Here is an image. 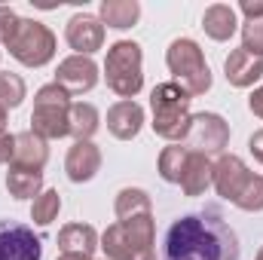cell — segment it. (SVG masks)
<instances>
[{
    "instance_id": "ffe728a7",
    "label": "cell",
    "mask_w": 263,
    "mask_h": 260,
    "mask_svg": "<svg viewBox=\"0 0 263 260\" xmlns=\"http://www.w3.org/2000/svg\"><path fill=\"white\" fill-rule=\"evenodd\" d=\"M211 175H214V162L202 153H190L187 159V169H184V178H181V190L184 196H202L211 187Z\"/></svg>"
},
{
    "instance_id": "2e32d148",
    "label": "cell",
    "mask_w": 263,
    "mask_h": 260,
    "mask_svg": "<svg viewBox=\"0 0 263 260\" xmlns=\"http://www.w3.org/2000/svg\"><path fill=\"white\" fill-rule=\"evenodd\" d=\"M49 162V141L40 138L37 132L25 129L15 135V153H12V165H25V169H37L43 172Z\"/></svg>"
},
{
    "instance_id": "30bf717a",
    "label": "cell",
    "mask_w": 263,
    "mask_h": 260,
    "mask_svg": "<svg viewBox=\"0 0 263 260\" xmlns=\"http://www.w3.org/2000/svg\"><path fill=\"white\" fill-rule=\"evenodd\" d=\"M0 260H43V242L34 227L18 220H0Z\"/></svg>"
},
{
    "instance_id": "8fae6325",
    "label": "cell",
    "mask_w": 263,
    "mask_h": 260,
    "mask_svg": "<svg viewBox=\"0 0 263 260\" xmlns=\"http://www.w3.org/2000/svg\"><path fill=\"white\" fill-rule=\"evenodd\" d=\"M65 40H67V46L73 49V55L92 59L104 46V25L92 12H73L65 25Z\"/></svg>"
},
{
    "instance_id": "603a6c76",
    "label": "cell",
    "mask_w": 263,
    "mask_h": 260,
    "mask_svg": "<svg viewBox=\"0 0 263 260\" xmlns=\"http://www.w3.org/2000/svg\"><path fill=\"white\" fill-rule=\"evenodd\" d=\"M187 159H190V150L184 144H168L162 147L159 159H156V172L165 184H181L184 178V169H187Z\"/></svg>"
},
{
    "instance_id": "4316f807",
    "label": "cell",
    "mask_w": 263,
    "mask_h": 260,
    "mask_svg": "<svg viewBox=\"0 0 263 260\" xmlns=\"http://www.w3.org/2000/svg\"><path fill=\"white\" fill-rule=\"evenodd\" d=\"M242 49L263 59V18H254V22L242 25Z\"/></svg>"
},
{
    "instance_id": "8992f818",
    "label": "cell",
    "mask_w": 263,
    "mask_h": 260,
    "mask_svg": "<svg viewBox=\"0 0 263 260\" xmlns=\"http://www.w3.org/2000/svg\"><path fill=\"white\" fill-rule=\"evenodd\" d=\"M104 80L107 89L120 95V101H135L144 89V52L135 40H117L104 59Z\"/></svg>"
},
{
    "instance_id": "e575fe53",
    "label": "cell",
    "mask_w": 263,
    "mask_h": 260,
    "mask_svg": "<svg viewBox=\"0 0 263 260\" xmlns=\"http://www.w3.org/2000/svg\"><path fill=\"white\" fill-rule=\"evenodd\" d=\"M254 260H263V245H260V251H257V254H254Z\"/></svg>"
},
{
    "instance_id": "3957f363",
    "label": "cell",
    "mask_w": 263,
    "mask_h": 260,
    "mask_svg": "<svg viewBox=\"0 0 263 260\" xmlns=\"http://www.w3.org/2000/svg\"><path fill=\"white\" fill-rule=\"evenodd\" d=\"M98 248L104 260H156V227L153 214H141L132 220H117L101 233Z\"/></svg>"
},
{
    "instance_id": "4fadbf2b",
    "label": "cell",
    "mask_w": 263,
    "mask_h": 260,
    "mask_svg": "<svg viewBox=\"0 0 263 260\" xmlns=\"http://www.w3.org/2000/svg\"><path fill=\"white\" fill-rule=\"evenodd\" d=\"M101 172V150L92 141H73L65 156V175L73 184H86Z\"/></svg>"
},
{
    "instance_id": "277c9868",
    "label": "cell",
    "mask_w": 263,
    "mask_h": 260,
    "mask_svg": "<svg viewBox=\"0 0 263 260\" xmlns=\"http://www.w3.org/2000/svg\"><path fill=\"white\" fill-rule=\"evenodd\" d=\"M190 101L193 98L181 86H175L172 80L153 86V92H150V110H153V123L150 126H153V132L159 138L172 141V144H181L187 138L190 120H193Z\"/></svg>"
},
{
    "instance_id": "d6986e66",
    "label": "cell",
    "mask_w": 263,
    "mask_h": 260,
    "mask_svg": "<svg viewBox=\"0 0 263 260\" xmlns=\"http://www.w3.org/2000/svg\"><path fill=\"white\" fill-rule=\"evenodd\" d=\"M98 18H101L104 28L129 31V28L138 25V18H141V3L138 0H101Z\"/></svg>"
},
{
    "instance_id": "d4e9b609",
    "label": "cell",
    "mask_w": 263,
    "mask_h": 260,
    "mask_svg": "<svg viewBox=\"0 0 263 260\" xmlns=\"http://www.w3.org/2000/svg\"><path fill=\"white\" fill-rule=\"evenodd\" d=\"M25 98H28L25 80L18 73H12V70H0V107L3 110H15Z\"/></svg>"
},
{
    "instance_id": "44dd1931",
    "label": "cell",
    "mask_w": 263,
    "mask_h": 260,
    "mask_svg": "<svg viewBox=\"0 0 263 260\" xmlns=\"http://www.w3.org/2000/svg\"><path fill=\"white\" fill-rule=\"evenodd\" d=\"M6 190L12 199H37L43 193V172L37 169H25V165H12L6 172Z\"/></svg>"
},
{
    "instance_id": "484cf974",
    "label": "cell",
    "mask_w": 263,
    "mask_h": 260,
    "mask_svg": "<svg viewBox=\"0 0 263 260\" xmlns=\"http://www.w3.org/2000/svg\"><path fill=\"white\" fill-rule=\"evenodd\" d=\"M59 211H62V193L59 190H43L31 202V220L37 227H49L59 217Z\"/></svg>"
},
{
    "instance_id": "7402d4cb",
    "label": "cell",
    "mask_w": 263,
    "mask_h": 260,
    "mask_svg": "<svg viewBox=\"0 0 263 260\" xmlns=\"http://www.w3.org/2000/svg\"><path fill=\"white\" fill-rule=\"evenodd\" d=\"M67 120H70V135H73V141H92V135L101 129V114H98V107L89 104V101H73Z\"/></svg>"
},
{
    "instance_id": "f546056e",
    "label": "cell",
    "mask_w": 263,
    "mask_h": 260,
    "mask_svg": "<svg viewBox=\"0 0 263 260\" xmlns=\"http://www.w3.org/2000/svg\"><path fill=\"white\" fill-rule=\"evenodd\" d=\"M239 12L245 15V22L263 18V0H242V3H239Z\"/></svg>"
},
{
    "instance_id": "9a60e30c",
    "label": "cell",
    "mask_w": 263,
    "mask_h": 260,
    "mask_svg": "<svg viewBox=\"0 0 263 260\" xmlns=\"http://www.w3.org/2000/svg\"><path fill=\"white\" fill-rule=\"evenodd\" d=\"M223 77H227L230 86L248 89V86H254V83L263 77V59L245 52V49L239 46V49H233V52L223 59Z\"/></svg>"
},
{
    "instance_id": "ba28073f",
    "label": "cell",
    "mask_w": 263,
    "mask_h": 260,
    "mask_svg": "<svg viewBox=\"0 0 263 260\" xmlns=\"http://www.w3.org/2000/svg\"><path fill=\"white\" fill-rule=\"evenodd\" d=\"M70 95L59 83H46L37 89L34 95V114H31V132H37L40 138L46 141H55V138H65L70 135Z\"/></svg>"
},
{
    "instance_id": "6da1fadb",
    "label": "cell",
    "mask_w": 263,
    "mask_h": 260,
    "mask_svg": "<svg viewBox=\"0 0 263 260\" xmlns=\"http://www.w3.org/2000/svg\"><path fill=\"white\" fill-rule=\"evenodd\" d=\"M236 230L214 205L175 217L162 236V260H239Z\"/></svg>"
},
{
    "instance_id": "7c38bea8",
    "label": "cell",
    "mask_w": 263,
    "mask_h": 260,
    "mask_svg": "<svg viewBox=\"0 0 263 260\" xmlns=\"http://www.w3.org/2000/svg\"><path fill=\"white\" fill-rule=\"evenodd\" d=\"M55 83L65 89L67 95H83V92H92L98 86V65L86 55H67L65 62H59L55 70Z\"/></svg>"
},
{
    "instance_id": "ac0fdd59",
    "label": "cell",
    "mask_w": 263,
    "mask_h": 260,
    "mask_svg": "<svg viewBox=\"0 0 263 260\" xmlns=\"http://www.w3.org/2000/svg\"><path fill=\"white\" fill-rule=\"evenodd\" d=\"M202 28L211 40L217 43H227L236 31H239V15H236V6L230 3H211L205 12H202Z\"/></svg>"
},
{
    "instance_id": "9c48e42d",
    "label": "cell",
    "mask_w": 263,
    "mask_h": 260,
    "mask_svg": "<svg viewBox=\"0 0 263 260\" xmlns=\"http://www.w3.org/2000/svg\"><path fill=\"white\" fill-rule=\"evenodd\" d=\"M190 153H202V156H220L230 144V123L220 117V114H211V110H202L193 114L190 120V129L187 138L181 141Z\"/></svg>"
},
{
    "instance_id": "4dcf8cb0",
    "label": "cell",
    "mask_w": 263,
    "mask_h": 260,
    "mask_svg": "<svg viewBox=\"0 0 263 260\" xmlns=\"http://www.w3.org/2000/svg\"><path fill=\"white\" fill-rule=\"evenodd\" d=\"M248 110H251L254 117H260V120H263V86H257V89L248 95Z\"/></svg>"
},
{
    "instance_id": "836d02e7",
    "label": "cell",
    "mask_w": 263,
    "mask_h": 260,
    "mask_svg": "<svg viewBox=\"0 0 263 260\" xmlns=\"http://www.w3.org/2000/svg\"><path fill=\"white\" fill-rule=\"evenodd\" d=\"M6 114H9V110L0 107V132H6Z\"/></svg>"
},
{
    "instance_id": "f1b7e54d",
    "label": "cell",
    "mask_w": 263,
    "mask_h": 260,
    "mask_svg": "<svg viewBox=\"0 0 263 260\" xmlns=\"http://www.w3.org/2000/svg\"><path fill=\"white\" fill-rule=\"evenodd\" d=\"M12 153H15V135L0 132V165L12 162Z\"/></svg>"
},
{
    "instance_id": "d6a6232c",
    "label": "cell",
    "mask_w": 263,
    "mask_h": 260,
    "mask_svg": "<svg viewBox=\"0 0 263 260\" xmlns=\"http://www.w3.org/2000/svg\"><path fill=\"white\" fill-rule=\"evenodd\" d=\"M59 260H92V257H83V254H62Z\"/></svg>"
},
{
    "instance_id": "cb8c5ba5",
    "label": "cell",
    "mask_w": 263,
    "mask_h": 260,
    "mask_svg": "<svg viewBox=\"0 0 263 260\" xmlns=\"http://www.w3.org/2000/svg\"><path fill=\"white\" fill-rule=\"evenodd\" d=\"M114 211H117V220H132L141 214H153V202H150L147 190H141V187H123L117 193Z\"/></svg>"
},
{
    "instance_id": "7a4b0ae2",
    "label": "cell",
    "mask_w": 263,
    "mask_h": 260,
    "mask_svg": "<svg viewBox=\"0 0 263 260\" xmlns=\"http://www.w3.org/2000/svg\"><path fill=\"white\" fill-rule=\"evenodd\" d=\"M211 184L220 199L242 211H263V175H254L236 153H220L214 162Z\"/></svg>"
},
{
    "instance_id": "5bb4252c",
    "label": "cell",
    "mask_w": 263,
    "mask_h": 260,
    "mask_svg": "<svg viewBox=\"0 0 263 260\" xmlns=\"http://www.w3.org/2000/svg\"><path fill=\"white\" fill-rule=\"evenodd\" d=\"M144 129V107L138 101H117L107 107V132L117 141H132Z\"/></svg>"
},
{
    "instance_id": "83f0119b",
    "label": "cell",
    "mask_w": 263,
    "mask_h": 260,
    "mask_svg": "<svg viewBox=\"0 0 263 260\" xmlns=\"http://www.w3.org/2000/svg\"><path fill=\"white\" fill-rule=\"evenodd\" d=\"M15 25H18L15 9H12V6H0V43H6V40L12 37Z\"/></svg>"
},
{
    "instance_id": "1f68e13d",
    "label": "cell",
    "mask_w": 263,
    "mask_h": 260,
    "mask_svg": "<svg viewBox=\"0 0 263 260\" xmlns=\"http://www.w3.org/2000/svg\"><path fill=\"white\" fill-rule=\"evenodd\" d=\"M248 150L254 153V159L263 165V129H257L251 138H248Z\"/></svg>"
},
{
    "instance_id": "d590c367",
    "label": "cell",
    "mask_w": 263,
    "mask_h": 260,
    "mask_svg": "<svg viewBox=\"0 0 263 260\" xmlns=\"http://www.w3.org/2000/svg\"><path fill=\"white\" fill-rule=\"evenodd\" d=\"M0 55H3V49H0Z\"/></svg>"
},
{
    "instance_id": "5b68a950",
    "label": "cell",
    "mask_w": 263,
    "mask_h": 260,
    "mask_svg": "<svg viewBox=\"0 0 263 260\" xmlns=\"http://www.w3.org/2000/svg\"><path fill=\"white\" fill-rule=\"evenodd\" d=\"M165 65L172 70V83L181 86L190 98H199L211 89V67L205 62V52L196 40L178 37L165 49Z\"/></svg>"
},
{
    "instance_id": "e0dca14e",
    "label": "cell",
    "mask_w": 263,
    "mask_h": 260,
    "mask_svg": "<svg viewBox=\"0 0 263 260\" xmlns=\"http://www.w3.org/2000/svg\"><path fill=\"white\" fill-rule=\"evenodd\" d=\"M59 251L62 254H83V257H92L101 236L95 233L92 224H67L59 230Z\"/></svg>"
},
{
    "instance_id": "52a82bcc",
    "label": "cell",
    "mask_w": 263,
    "mask_h": 260,
    "mask_svg": "<svg viewBox=\"0 0 263 260\" xmlns=\"http://www.w3.org/2000/svg\"><path fill=\"white\" fill-rule=\"evenodd\" d=\"M3 49H9V55L25 67H43L55 59V49H59V40L55 34L37 22V18H18L12 37L3 43Z\"/></svg>"
}]
</instances>
